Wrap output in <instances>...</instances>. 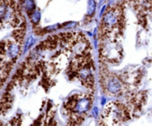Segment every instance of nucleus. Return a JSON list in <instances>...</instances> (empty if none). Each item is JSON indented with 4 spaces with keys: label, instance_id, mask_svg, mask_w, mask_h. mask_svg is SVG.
<instances>
[{
    "label": "nucleus",
    "instance_id": "6e6552de",
    "mask_svg": "<svg viewBox=\"0 0 152 126\" xmlns=\"http://www.w3.org/2000/svg\"><path fill=\"white\" fill-rule=\"evenodd\" d=\"M40 17H41V14H40L39 12L35 11L33 13L32 16H31V21L34 23H37L40 20Z\"/></svg>",
    "mask_w": 152,
    "mask_h": 126
},
{
    "label": "nucleus",
    "instance_id": "f03ea898",
    "mask_svg": "<svg viewBox=\"0 0 152 126\" xmlns=\"http://www.w3.org/2000/svg\"><path fill=\"white\" fill-rule=\"evenodd\" d=\"M128 111L123 104L112 102L105 106L103 112V119L106 125H118L126 121Z\"/></svg>",
    "mask_w": 152,
    "mask_h": 126
},
{
    "label": "nucleus",
    "instance_id": "20e7f679",
    "mask_svg": "<svg viewBox=\"0 0 152 126\" xmlns=\"http://www.w3.org/2000/svg\"><path fill=\"white\" fill-rule=\"evenodd\" d=\"M105 87L108 93L112 95H118L123 90V85L118 79L114 76H111L107 79Z\"/></svg>",
    "mask_w": 152,
    "mask_h": 126
},
{
    "label": "nucleus",
    "instance_id": "7ed1b4c3",
    "mask_svg": "<svg viewBox=\"0 0 152 126\" xmlns=\"http://www.w3.org/2000/svg\"><path fill=\"white\" fill-rule=\"evenodd\" d=\"M123 14L121 8L118 6H114L105 11L102 20V31L105 34L110 33L117 28Z\"/></svg>",
    "mask_w": 152,
    "mask_h": 126
},
{
    "label": "nucleus",
    "instance_id": "1a4fd4ad",
    "mask_svg": "<svg viewBox=\"0 0 152 126\" xmlns=\"http://www.w3.org/2000/svg\"><path fill=\"white\" fill-rule=\"evenodd\" d=\"M34 38H33L32 36L29 37L28 39V41H27L26 42V44H25V50H27L28 48H29L30 47H31V45H32L33 44H34Z\"/></svg>",
    "mask_w": 152,
    "mask_h": 126
},
{
    "label": "nucleus",
    "instance_id": "f257e3e1",
    "mask_svg": "<svg viewBox=\"0 0 152 126\" xmlns=\"http://www.w3.org/2000/svg\"><path fill=\"white\" fill-rule=\"evenodd\" d=\"M92 102V96L86 93H78L68 99L65 108L71 122L77 124L83 121V118L91 107Z\"/></svg>",
    "mask_w": 152,
    "mask_h": 126
},
{
    "label": "nucleus",
    "instance_id": "423d86ee",
    "mask_svg": "<svg viewBox=\"0 0 152 126\" xmlns=\"http://www.w3.org/2000/svg\"><path fill=\"white\" fill-rule=\"evenodd\" d=\"M96 9V1L95 0H89L88 6V15L92 16L94 13Z\"/></svg>",
    "mask_w": 152,
    "mask_h": 126
},
{
    "label": "nucleus",
    "instance_id": "0eeeda50",
    "mask_svg": "<svg viewBox=\"0 0 152 126\" xmlns=\"http://www.w3.org/2000/svg\"><path fill=\"white\" fill-rule=\"evenodd\" d=\"M23 5L25 8L28 10H32L35 7V4L33 0H24Z\"/></svg>",
    "mask_w": 152,
    "mask_h": 126
},
{
    "label": "nucleus",
    "instance_id": "39448f33",
    "mask_svg": "<svg viewBox=\"0 0 152 126\" xmlns=\"http://www.w3.org/2000/svg\"><path fill=\"white\" fill-rule=\"evenodd\" d=\"M19 46L17 44H10L7 46V54L10 58H16L19 53Z\"/></svg>",
    "mask_w": 152,
    "mask_h": 126
}]
</instances>
